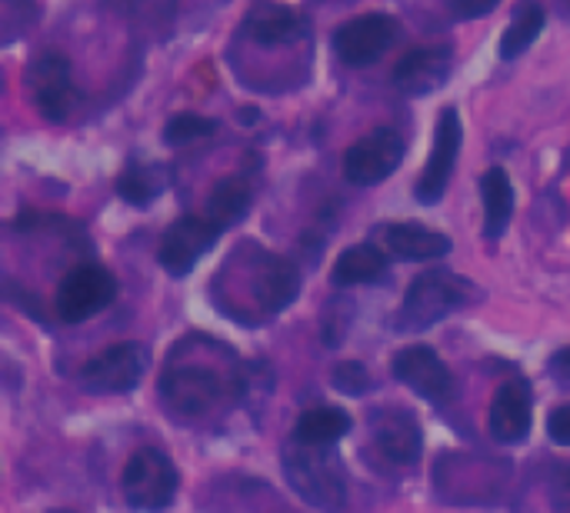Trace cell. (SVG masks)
<instances>
[{"instance_id":"6da1fadb","label":"cell","mask_w":570,"mask_h":513,"mask_svg":"<svg viewBox=\"0 0 570 513\" xmlns=\"http://www.w3.org/2000/svg\"><path fill=\"white\" fill-rule=\"evenodd\" d=\"M471 300H474V284L468 277L451 274V270H428L411 284L404 307L397 314V331L421 334Z\"/></svg>"},{"instance_id":"7a4b0ae2","label":"cell","mask_w":570,"mask_h":513,"mask_svg":"<svg viewBox=\"0 0 570 513\" xmlns=\"http://www.w3.org/2000/svg\"><path fill=\"white\" fill-rule=\"evenodd\" d=\"M124 497L134 511H167L177 497V467L157 447H140L124 467Z\"/></svg>"},{"instance_id":"3957f363","label":"cell","mask_w":570,"mask_h":513,"mask_svg":"<svg viewBox=\"0 0 570 513\" xmlns=\"http://www.w3.org/2000/svg\"><path fill=\"white\" fill-rule=\"evenodd\" d=\"M404 160V140L394 127H377L371 134H364L357 144L347 147L344 154V177L354 187H374L381 180H387Z\"/></svg>"},{"instance_id":"277c9868","label":"cell","mask_w":570,"mask_h":513,"mask_svg":"<svg viewBox=\"0 0 570 513\" xmlns=\"http://www.w3.org/2000/svg\"><path fill=\"white\" fill-rule=\"evenodd\" d=\"M114 294H117V280L110 270L97 264H80L60 280L53 310L63 324H80L97 310H104L114 300Z\"/></svg>"},{"instance_id":"5b68a950","label":"cell","mask_w":570,"mask_h":513,"mask_svg":"<svg viewBox=\"0 0 570 513\" xmlns=\"http://www.w3.org/2000/svg\"><path fill=\"white\" fill-rule=\"evenodd\" d=\"M220 224L210 217H180L167 227L157 247V260L170 277H187L197 260L220 240Z\"/></svg>"},{"instance_id":"8992f818","label":"cell","mask_w":570,"mask_h":513,"mask_svg":"<svg viewBox=\"0 0 570 513\" xmlns=\"http://www.w3.org/2000/svg\"><path fill=\"white\" fill-rule=\"evenodd\" d=\"M27 87L33 97V107L40 110V117L60 124L70 117L73 103H77V87L70 77V60L63 53H40L30 70H27Z\"/></svg>"},{"instance_id":"52a82bcc","label":"cell","mask_w":570,"mask_h":513,"mask_svg":"<svg viewBox=\"0 0 570 513\" xmlns=\"http://www.w3.org/2000/svg\"><path fill=\"white\" fill-rule=\"evenodd\" d=\"M401 27L387 13H361L334 30V50L351 67H367L381 60L397 40Z\"/></svg>"},{"instance_id":"ba28073f","label":"cell","mask_w":570,"mask_h":513,"mask_svg":"<svg viewBox=\"0 0 570 513\" xmlns=\"http://www.w3.org/2000/svg\"><path fill=\"white\" fill-rule=\"evenodd\" d=\"M461 117L454 107H444L441 117H438V130H434V150L421 170V180L414 187L417 200L421 204H438L451 184V174H454V164H458V150H461Z\"/></svg>"},{"instance_id":"9c48e42d","label":"cell","mask_w":570,"mask_h":513,"mask_svg":"<svg viewBox=\"0 0 570 513\" xmlns=\"http://www.w3.org/2000/svg\"><path fill=\"white\" fill-rule=\"evenodd\" d=\"M147 357L137 344H117L87 361L80 371V384L90 394H127L140 384Z\"/></svg>"},{"instance_id":"30bf717a","label":"cell","mask_w":570,"mask_h":513,"mask_svg":"<svg viewBox=\"0 0 570 513\" xmlns=\"http://www.w3.org/2000/svg\"><path fill=\"white\" fill-rule=\"evenodd\" d=\"M394 377L431 404H444L454 394L451 371L444 367L438 351H431L424 344H411L401 354H394Z\"/></svg>"},{"instance_id":"8fae6325","label":"cell","mask_w":570,"mask_h":513,"mask_svg":"<svg viewBox=\"0 0 570 513\" xmlns=\"http://www.w3.org/2000/svg\"><path fill=\"white\" fill-rule=\"evenodd\" d=\"M451 67H454L451 43L417 47L407 57H401V63L394 67V87L411 93V97L431 93V90H438L451 77Z\"/></svg>"},{"instance_id":"7c38bea8","label":"cell","mask_w":570,"mask_h":513,"mask_svg":"<svg viewBox=\"0 0 570 513\" xmlns=\"http://www.w3.org/2000/svg\"><path fill=\"white\" fill-rule=\"evenodd\" d=\"M491 434L501 444H518L531 434V391L524 381H511L494 394Z\"/></svg>"},{"instance_id":"4fadbf2b","label":"cell","mask_w":570,"mask_h":513,"mask_svg":"<svg viewBox=\"0 0 570 513\" xmlns=\"http://www.w3.org/2000/svg\"><path fill=\"white\" fill-rule=\"evenodd\" d=\"M164 397L177 414H204L217 404L220 397V381L210 371L187 367V371H170L164 377Z\"/></svg>"},{"instance_id":"5bb4252c","label":"cell","mask_w":570,"mask_h":513,"mask_svg":"<svg viewBox=\"0 0 570 513\" xmlns=\"http://www.w3.org/2000/svg\"><path fill=\"white\" fill-rule=\"evenodd\" d=\"M297 287H301V277H297L294 264H287L277 254H264L261 257V264L254 270V297H257L264 314L284 310L297 297Z\"/></svg>"},{"instance_id":"9a60e30c","label":"cell","mask_w":570,"mask_h":513,"mask_svg":"<svg viewBox=\"0 0 570 513\" xmlns=\"http://www.w3.org/2000/svg\"><path fill=\"white\" fill-rule=\"evenodd\" d=\"M387 247L394 257L421 264V260H438L451 250V240L424 224H394L387 227Z\"/></svg>"},{"instance_id":"2e32d148","label":"cell","mask_w":570,"mask_h":513,"mask_svg":"<svg viewBox=\"0 0 570 513\" xmlns=\"http://www.w3.org/2000/svg\"><path fill=\"white\" fill-rule=\"evenodd\" d=\"M481 197H484V230L491 240H498L508 230L511 214H514V187H511L508 170L491 167L481 177Z\"/></svg>"},{"instance_id":"e0dca14e","label":"cell","mask_w":570,"mask_h":513,"mask_svg":"<svg viewBox=\"0 0 570 513\" xmlns=\"http://www.w3.org/2000/svg\"><path fill=\"white\" fill-rule=\"evenodd\" d=\"M351 431V417L337 407H314L304 411L297 427H294V441L304 447H334L344 434Z\"/></svg>"},{"instance_id":"ac0fdd59","label":"cell","mask_w":570,"mask_h":513,"mask_svg":"<svg viewBox=\"0 0 570 513\" xmlns=\"http://www.w3.org/2000/svg\"><path fill=\"white\" fill-rule=\"evenodd\" d=\"M377 447L391 464H414L421 457V427L411 414H394L377 427Z\"/></svg>"},{"instance_id":"d6986e66","label":"cell","mask_w":570,"mask_h":513,"mask_svg":"<svg viewBox=\"0 0 570 513\" xmlns=\"http://www.w3.org/2000/svg\"><path fill=\"white\" fill-rule=\"evenodd\" d=\"M384 270H387V257L371 244H357V247H351V250H344L337 257L331 277H334L337 287H361V284H371V280L384 277Z\"/></svg>"},{"instance_id":"ffe728a7","label":"cell","mask_w":570,"mask_h":513,"mask_svg":"<svg viewBox=\"0 0 570 513\" xmlns=\"http://www.w3.org/2000/svg\"><path fill=\"white\" fill-rule=\"evenodd\" d=\"M541 30H544V7L538 0H518L514 20L504 30V40H501V57L504 60L521 57L541 37Z\"/></svg>"},{"instance_id":"44dd1931","label":"cell","mask_w":570,"mask_h":513,"mask_svg":"<svg viewBox=\"0 0 570 513\" xmlns=\"http://www.w3.org/2000/svg\"><path fill=\"white\" fill-rule=\"evenodd\" d=\"M250 210V184L244 177H227L220 180L214 190H210V200H207V217L220 227H230L237 220H244Z\"/></svg>"},{"instance_id":"7402d4cb","label":"cell","mask_w":570,"mask_h":513,"mask_svg":"<svg viewBox=\"0 0 570 513\" xmlns=\"http://www.w3.org/2000/svg\"><path fill=\"white\" fill-rule=\"evenodd\" d=\"M301 30H304V20L291 7H271V10H261L247 20V33L257 43H284V40L297 37Z\"/></svg>"},{"instance_id":"603a6c76","label":"cell","mask_w":570,"mask_h":513,"mask_svg":"<svg viewBox=\"0 0 570 513\" xmlns=\"http://www.w3.org/2000/svg\"><path fill=\"white\" fill-rule=\"evenodd\" d=\"M157 190H160V180H157L150 170H144V167H130V170H124L120 180H117V194H120L124 200L137 204V207H147V204L157 197Z\"/></svg>"},{"instance_id":"cb8c5ba5","label":"cell","mask_w":570,"mask_h":513,"mask_svg":"<svg viewBox=\"0 0 570 513\" xmlns=\"http://www.w3.org/2000/svg\"><path fill=\"white\" fill-rule=\"evenodd\" d=\"M217 130V124L214 120H207V117H197V114H177V117H170L167 120V127H164V140L167 144H174V147H180V144H190V140H204V137H210Z\"/></svg>"},{"instance_id":"d4e9b609","label":"cell","mask_w":570,"mask_h":513,"mask_svg":"<svg viewBox=\"0 0 570 513\" xmlns=\"http://www.w3.org/2000/svg\"><path fill=\"white\" fill-rule=\"evenodd\" d=\"M334 387H337V391H344V394H354V397H361V394H367V387H371V377H367L364 364H357V361H347V364H337V371H334Z\"/></svg>"},{"instance_id":"484cf974","label":"cell","mask_w":570,"mask_h":513,"mask_svg":"<svg viewBox=\"0 0 570 513\" xmlns=\"http://www.w3.org/2000/svg\"><path fill=\"white\" fill-rule=\"evenodd\" d=\"M501 0H448L451 13L461 17V20H474V17H484L498 7Z\"/></svg>"},{"instance_id":"4316f807","label":"cell","mask_w":570,"mask_h":513,"mask_svg":"<svg viewBox=\"0 0 570 513\" xmlns=\"http://www.w3.org/2000/svg\"><path fill=\"white\" fill-rule=\"evenodd\" d=\"M548 434H551L554 444H570V404L551 411V417H548Z\"/></svg>"},{"instance_id":"83f0119b","label":"cell","mask_w":570,"mask_h":513,"mask_svg":"<svg viewBox=\"0 0 570 513\" xmlns=\"http://www.w3.org/2000/svg\"><path fill=\"white\" fill-rule=\"evenodd\" d=\"M551 374H554L558 381H568L570 384V347H564L561 354L551 357Z\"/></svg>"},{"instance_id":"f1b7e54d","label":"cell","mask_w":570,"mask_h":513,"mask_svg":"<svg viewBox=\"0 0 570 513\" xmlns=\"http://www.w3.org/2000/svg\"><path fill=\"white\" fill-rule=\"evenodd\" d=\"M558 7H561V13L570 20V0H558Z\"/></svg>"},{"instance_id":"f546056e","label":"cell","mask_w":570,"mask_h":513,"mask_svg":"<svg viewBox=\"0 0 570 513\" xmlns=\"http://www.w3.org/2000/svg\"><path fill=\"white\" fill-rule=\"evenodd\" d=\"M57 513H70V511H57Z\"/></svg>"}]
</instances>
